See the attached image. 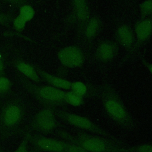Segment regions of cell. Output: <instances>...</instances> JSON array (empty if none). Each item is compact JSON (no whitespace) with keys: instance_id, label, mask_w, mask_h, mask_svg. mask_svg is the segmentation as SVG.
Segmentation results:
<instances>
[{"instance_id":"obj_1","label":"cell","mask_w":152,"mask_h":152,"mask_svg":"<svg viewBox=\"0 0 152 152\" xmlns=\"http://www.w3.org/2000/svg\"><path fill=\"white\" fill-rule=\"evenodd\" d=\"M99 95L106 113L113 121L124 129L132 130L135 128L134 119L111 86H102L100 89Z\"/></svg>"},{"instance_id":"obj_2","label":"cell","mask_w":152,"mask_h":152,"mask_svg":"<svg viewBox=\"0 0 152 152\" xmlns=\"http://www.w3.org/2000/svg\"><path fill=\"white\" fill-rule=\"evenodd\" d=\"M58 134L67 142L78 145L90 152H124L125 148L117 140L98 135L80 132L72 135L64 131H59Z\"/></svg>"},{"instance_id":"obj_3","label":"cell","mask_w":152,"mask_h":152,"mask_svg":"<svg viewBox=\"0 0 152 152\" xmlns=\"http://www.w3.org/2000/svg\"><path fill=\"white\" fill-rule=\"evenodd\" d=\"M23 87L41 103L48 107H54L65 104L66 91L51 86H42L33 82L23 75L20 77Z\"/></svg>"},{"instance_id":"obj_4","label":"cell","mask_w":152,"mask_h":152,"mask_svg":"<svg viewBox=\"0 0 152 152\" xmlns=\"http://www.w3.org/2000/svg\"><path fill=\"white\" fill-rule=\"evenodd\" d=\"M24 115V105L20 100H13L6 104L0 113V133L8 136L21 123Z\"/></svg>"},{"instance_id":"obj_5","label":"cell","mask_w":152,"mask_h":152,"mask_svg":"<svg viewBox=\"0 0 152 152\" xmlns=\"http://www.w3.org/2000/svg\"><path fill=\"white\" fill-rule=\"evenodd\" d=\"M55 114H56V115L62 120L75 128L81 129L104 137L116 140L115 138H113V136L112 134L106 131L103 128L100 127L86 117L75 113L59 110L55 112Z\"/></svg>"},{"instance_id":"obj_6","label":"cell","mask_w":152,"mask_h":152,"mask_svg":"<svg viewBox=\"0 0 152 152\" xmlns=\"http://www.w3.org/2000/svg\"><path fill=\"white\" fill-rule=\"evenodd\" d=\"M57 126L55 113L49 107L40 110L34 116L31 122L32 129L43 134L52 132Z\"/></svg>"},{"instance_id":"obj_7","label":"cell","mask_w":152,"mask_h":152,"mask_svg":"<svg viewBox=\"0 0 152 152\" xmlns=\"http://www.w3.org/2000/svg\"><path fill=\"white\" fill-rule=\"evenodd\" d=\"M29 140L39 150L47 152H64L67 141L45 137L40 135L30 134Z\"/></svg>"},{"instance_id":"obj_8","label":"cell","mask_w":152,"mask_h":152,"mask_svg":"<svg viewBox=\"0 0 152 152\" xmlns=\"http://www.w3.org/2000/svg\"><path fill=\"white\" fill-rule=\"evenodd\" d=\"M58 58L62 65L68 68L79 67L84 62L82 51L74 46H69L62 49L58 53Z\"/></svg>"},{"instance_id":"obj_9","label":"cell","mask_w":152,"mask_h":152,"mask_svg":"<svg viewBox=\"0 0 152 152\" xmlns=\"http://www.w3.org/2000/svg\"><path fill=\"white\" fill-rule=\"evenodd\" d=\"M42 80L48 83L50 86L61 90L71 89L72 83L67 80L52 75L37 66H34Z\"/></svg>"},{"instance_id":"obj_10","label":"cell","mask_w":152,"mask_h":152,"mask_svg":"<svg viewBox=\"0 0 152 152\" xmlns=\"http://www.w3.org/2000/svg\"><path fill=\"white\" fill-rule=\"evenodd\" d=\"M13 63L15 68L22 75L36 83L39 84L41 82L42 80L38 75L34 66L19 59L14 60Z\"/></svg>"},{"instance_id":"obj_11","label":"cell","mask_w":152,"mask_h":152,"mask_svg":"<svg viewBox=\"0 0 152 152\" xmlns=\"http://www.w3.org/2000/svg\"><path fill=\"white\" fill-rule=\"evenodd\" d=\"M135 31L139 42L147 40L152 34V17L145 18L137 23Z\"/></svg>"},{"instance_id":"obj_12","label":"cell","mask_w":152,"mask_h":152,"mask_svg":"<svg viewBox=\"0 0 152 152\" xmlns=\"http://www.w3.org/2000/svg\"><path fill=\"white\" fill-rule=\"evenodd\" d=\"M116 49L115 44L109 41L102 42L97 48L96 56L100 61L108 62L116 55Z\"/></svg>"},{"instance_id":"obj_13","label":"cell","mask_w":152,"mask_h":152,"mask_svg":"<svg viewBox=\"0 0 152 152\" xmlns=\"http://www.w3.org/2000/svg\"><path fill=\"white\" fill-rule=\"evenodd\" d=\"M116 37L119 42L125 48H130L133 43V32L131 28L126 24L121 25L118 28Z\"/></svg>"},{"instance_id":"obj_14","label":"cell","mask_w":152,"mask_h":152,"mask_svg":"<svg viewBox=\"0 0 152 152\" xmlns=\"http://www.w3.org/2000/svg\"><path fill=\"white\" fill-rule=\"evenodd\" d=\"M74 6L76 15L81 21H86L89 18L90 11L86 0H74Z\"/></svg>"},{"instance_id":"obj_15","label":"cell","mask_w":152,"mask_h":152,"mask_svg":"<svg viewBox=\"0 0 152 152\" xmlns=\"http://www.w3.org/2000/svg\"><path fill=\"white\" fill-rule=\"evenodd\" d=\"M99 26V21L97 18H91L88 21L85 28L86 36L88 39L94 37L98 32Z\"/></svg>"},{"instance_id":"obj_16","label":"cell","mask_w":152,"mask_h":152,"mask_svg":"<svg viewBox=\"0 0 152 152\" xmlns=\"http://www.w3.org/2000/svg\"><path fill=\"white\" fill-rule=\"evenodd\" d=\"M64 101L65 104L73 106H80L84 103L83 97L76 94L72 90L66 92Z\"/></svg>"},{"instance_id":"obj_17","label":"cell","mask_w":152,"mask_h":152,"mask_svg":"<svg viewBox=\"0 0 152 152\" xmlns=\"http://www.w3.org/2000/svg\"><path fill=\"white\" fill-rule=\"evenodd\" d=\"M34 8L30 5H21L19 7L18 15L23 18L26 22L31 21L34 17Z\"/></svg>"},{"instance_id":"obj_18","label":"cell","mask_w":152,"mask_h":152,"mask_svg":"<svg viewBox=\"0 0 152 152\" xmlns=\"http://www.w3.org/2000/svg\"><path fill=\"white\" fill-rule=\"evenodd\" d=\"M124 152H152V144L147 143L126 147Z\"/></svg>"},{"instance_id":"obj_19","label":"cell","mask_w":152,"mask_h":152,"mask_svg":"<svg viewBox=\"0 0 152 152\" xmlns=\"http://www.w3.org/2000/svg\"><path fill=\"white\" fill-rule=\"evenodd\" d=\"M71 90L82 97H84L87 92V87L86 85L83 82L78 81L72 83Z\"/></svg>"},{"instance_id":"obj_20","label":"cell","mask_w":152,"mask_h":152,"mask_svg":"<svg viewBox=\"0 0 152 152\" xmlns=\"http://www.w3.org/2000/svg\"><path fill=\"white\" fill-rule=\"evenodd\" d=\"M12 87L11 80L7 77L0 75V95L7 94Z\"/></svg>"},{"instance_id":"obj_21","label":"cell","mask_w":152,"mask_h":152,"mask_svg":"<svg viewBox=\"0 0 152 152\" xmlns=\"http://www.w3.org/2000/svg\"><path fill=\"white\" fill-rule=\"evenodd\" d=\"M140 11L142 16L146 17L152 14V0H146L140 5Z\"/></svg>"},{"instance_id":"obj_22","label":"cell","mask_w":152,"mask_h":152,"mask_svg":"<svg viewBox=\"0 0 152 152\" xmlns=\"http://www.w3.org/2000/svg\"><path fill=\"white\" fill-rule=\"evenodd\" d=\"M26 21L18 15L14 18L12 20V24L14 29L17 31H23L26 25Z\"/></svg>"},{"instance_id":"obj_23","label":"cell","mask_w":152,"mask_h":152,"mask_svg":"<svg viewBox=\"0 0 152 152\" xmlns=\"http://www.w3.org/2000/svg\"><path fill=\"white\" fill-rule=\"evenodd\" d=\"M30 133H27L21 142H20L18 147L13 152H28V143L29 142Z\"/></svg>"},{"instance_id":"obj_24","label":"cell","mask_w":152,"mask_h":152,"mask_svg":"<svg viewBox=\"0 0 152 152\" xmlns=\"http://www.w3.org/2000/svg\"><path fill=\"white\" fill-rule=\"evenodd\" d=\"M13 19L14 17L11 14L0 12V25L8 26Z\"/></svg>"},{"instance_id":"obj_25","label":"cell","mask_w":152,"mask_h":152,"mask_svg":"<svg viewBox=\"0 0 152 152\" xmlns=\"http://www.w3.org/2000/svg\"><path fill=\"white\" fill-rule=\"evenodd\" d=\"M64 152H90V151L86 150V149L78 145H77L75 144L68 142L67 146Z\"/></svg>"},{"instance_id":"obj_26","label":"cell","mask_w":152,"mask_h":152,"mask_svg":"<svg viewBox=\"0 0 152 152\" xmlns=\"http://www.w3.org/2000/svg\"><path fill=\"white\" fill-rule=\"evenodd\" d=\"M5 65H4V62L3 59V56L0 54V75H1L2 73L3 72L4 70Z\"/></svg>"},{"instance_id":"obj_27","label":"cell","mask_w":152,"mask_h":152,"mask_svg":"<svg viewBox=\"0 0 152 152\" xmlns=\"http://www.w3.org/2000/svg\"><path fill=\"white\" fill-rule=\"evenodd\" d=\"M7 1V2L13 4V5H18L20 4L21 2V1L20 0H5Z\"/></svg>"},{"instance_id":"obj_28","label":"cell","mask_w":152,"mask_h":152,"mask_svg":"<svg viewBox=\"0 0 152 152\" xmlns=\"http://www.w3.org/2000/svg\"><path fill=\"white\" fill-rule=\"evenodd\" d=\"M147 66L149 71L152 74V64H147Z\"/></svg>"},{"instance_id":"obj_29","label":"cell","mask_w":152,"mask_h":152,"mask_svg":"<svg viewBox=\"0 0 152 152\" xmlns=\"http://www.w3.org/2000/svg\"><path fill=\"white\" fill-rule=\"evenodd\" d=\"M0 152H2V150H1V148H0Z\"/></svg>"}]
</instances>
